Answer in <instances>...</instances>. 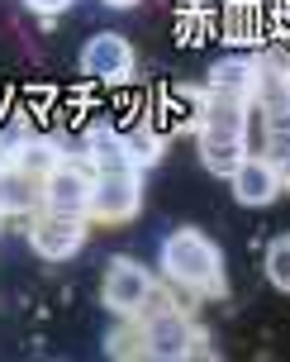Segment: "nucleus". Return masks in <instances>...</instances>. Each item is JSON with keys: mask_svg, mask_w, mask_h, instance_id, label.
Segmentation results:
<instances>
[{"mask_svg": "<svg viewBox=\"0 0 290 362\" xmlns=\"http://www.w3.org/2000/svg\"><path fill=\"white\" fill-rule=\"evenodd\" d=\"M162 276L171 286L191 291V296H224V253L215 238H205L200 229H176L162 238Z\"/></svg>", "mask_w": 290, "mask_h": 362, "instance_id": "obj_1", "label": "nucleus"}, {"mask_svg": "<svg viewBox=\"0 0 290 362\" xmlns=\"http://www.w3.org/2000/svg\"><path fill=\"white\" fill-rule=\"evenodd\" d=\"M138 329H143V358L152 362H181V358H205L210 353V339L205 329L191 320V310L167 300L162 291L143 305V315H133Z\"/></svg>", "mask_w": 290, "mask_h": 362, "instance_id": "obj_2", "label": "nucleus"}, {"mask_svg": "<svg viewBox=\"0 0 290 362\" xmlns=\"http://www.w3.org/2000/svg\"><path fill=\"white\" fill-rule=\"evenodd\" d=\"M138 210H143V172H138V167L95 172L86 219H95V224H128Z\"/></svg>", "mask_w": 290, "mask_h": 362, "instance_id": "obj_3", "label": "nucleus"}, {"mask_svg": "<svg viewBox=\"0 0 290 362\" xmlns=\"http://www.w3.org/2000/svg\"><path fill=\"white\" fill-rule=\"evenodd\" d=\"M152 296H157V276L138 257H109L105 281H100V300H105L109 315L133 320V315H143V305Z\"/></svg>", "mask_w": 290, "mask_h": 362, "instance_id": "obj_4", "label": "nucleus"}, {"mask_svg": "<svg viewBox=\"0 0 290 362\" xmlns=\"http://www.w3.org/2000/svg\"><path fill=\"white\" fill-rule=\"evenodd\" d=\"M86 234H91V219L86 215H57V210H38L34 224H29V248H34L43 262H67L86 248Z\"/></svg>", "mask_w": 290, "mask_h": 362, "instance_id": "obj_5", "label": "nucleus"}, {"mask_svg": "<svg viewBox=\"0 0 290 362\" xmlns=\"http://www.w3.org/2000/svg\"><path fill=\"white\" fill-rule=\"evenodd\" d=\"M91 163H76V158H62V163L43 177V210H57V215H86L91 205Z\"/></svg>", "mask_w": 290, "mask_h": 362, "instance_id": "obj_6", "label": "nucleus"}, {"mask_svg": "<svg viewBox=\"0 0 290 362\" xmlns=\"http://www.w3.org/2000/svg\"><path fill=\"white\" fill-rule=\"evenodd\" d=\"M81 72L91 81H128L133 76V43L124 34H95L81 48Z\"/></svg>", "mask_w": 290, "mask_h": 362, "instance_id": "obj_7", "label": "nucleus"}, {"mask_svg": "<svg viewBox=\"0 0 290 362\" xmlns=\"http://www.w3.org/2000/svg\"><path fill=\"white\" fill-rule=\"evenodd\" d=\"M229 186H234L238 205H272L281 196V167L272 158H262V153H248L238 163V172L229 177Z\"/></svg>", "mask_w": 290, "mask_h": 362, "instance_id": "obj_8", "label": "nucleus"}, {"mask_svg": "<svg viewBox=\"0 0 290 362\" xmlns=\"http://www.w3.org/2000/svg\"><path fill=\"white\" fill-rule=\"evenodd\" d=\"M200 129L210 134H243L248 139V115H253V100L248 95H234V90H210L200 95Z\"/></svg>", "mask_w": 290, "mask_h": 362, "instance_id": "obj_9", "label": "nucleus"}, {"mask_svg": "<svg viewBox=\"0 0 290 362\" xmlns=\"http://www.w3.org/2000/svg\"><path fill=\"white\" fill-rule=\"evenodd\" d=\"M43 210V181L19 172V167H0V215H38Z\"/></svg>", "mask_w": 290, "mask_h": 362, "instance_id": "obj_10", "label": "nucleus"}, {"mask_svg": "<svg viewBox=\"0 0 290 362\" xmlns=\"http://www.w3.org/2000/svg\"><path fill=\"white\" fill-rule=\"evenodd\" d=\"M248 158V139L243 134H210V129H200V163L210 177H234L238 163Z\"/></svg>", "mask_w": 290, "mask_h": 362, "instance_id": "obj_11", "label": "nucleus"}, {"mask_svg": "<svg viewBox=\"0 0 290 362\" xmlns=\"http://www.w3.org/2000/svg\"><path fill=\"white\" fill-rule=\"evenodd\" d=\"M253 72H257V57H224L210 67L205 86L210 90H234V95H248L253 100Z\"/></svg>", "mask_w": 290, "mask_h": 362, "instance_id": "obj_12", "label": "nucleus"}, {"mask_svg": "<svg viewBox=\"0 0 290 362\" xmlns=\"http://www.w3.org/2000/svg\"><path fill=\"white\" fill-rule=\"evenodd\" d=\"M5 158H10V167H19V172H29V177H48L57 163H62V153H57L53 144H43V139H24V144H10L5 148Z\"/></svg>", "mask_w": 290, "mask_h": 362, "instance_id": "obj_13", "label": "nucleus"}, {"mask_svg": "<svg viewBox=\"0 0 290 362\" xmlns=\"http://www.w3.org/2000/svg\"><path fill=\"white\" fill-rule=\"evenodd\" d=\"M86 163L91 172H109V167H133L124 153V139L114 134V129H91V139H86Z\"/></svg>", "mask_w": 290, "mask_h": 362, "instance_id": "obj_14", "label": "nucleus"}, {"mask_svg": "<svg viewBox=\"0 0 290 362\" xmlns=\"http://www.w3.org/2000/svg\"><path fill=\"white\" fill-rule=\"evenodd\" d=\"M119 139H124V153H128V163L138 167V172L162 158V134H157L152 124H133V129H124Z\"/></svg>", "mask_w": 290, "mask_h": 362, "instance_id": "obj_15", "label": "nucleus"}, {"mask_svg": "<svg viewBox=\"0 0 290 362\" xmlns=\"http://www.w3.org/2000/svg\"><path fill=\"white\" fill-rule=\"evenodd\" d=\"M105 358H114V362L143 358V329H138V320H124V325L109 334L105 339Z\"/></svg>", "mask_w": 290, "mask_h": 362, "instance_id": "obj_16", "label": "nucleus"}, {"mask_svg": "<svg viewBox=\"0 0 290 362\" xmlns=\"http://www.w3.org/2000/svg\"><path fill=\"white\" fill-rule=\"evenodd\" d=\"M267 281L276 291H290V234L267 243Z\"/></svg>", "mask_w": 290, "mask_h": 362, "instance_id": "obj_17", "label": "nucleus"}, {"mask_svg": "<svg viewBox=\"0 0 290 362\" xmlns=\"http://www.w3.org/2000/svg\"><path fill=\"white\" fill-rule=\"evenodd\" d=\"M253 38V10L229 5V43H248Z\"/></svg>", "mask_w": 290, "mask_h": 362, "instance_id": "obj_18", "label": "nucleus"}, {"mask_svg": "<svg viewBox=\"0 0 290 362\" xmlns=\"http://www.w3.org/2000/svg\"><path fill=\"white\" fill-rule=\"evenodd\" d=\"M24 5H29V10H34V15L53 19V15H62V10H67V5H72V0H24Z\"/></svg>", "mask_w": 290, "mask_h": 362, "instance_id": "obj_19", "label": "nucleus"}, {"mask_svg": "<svg viewBox=\"0 0 290 362\" xmlns=\"http://www.w3.org/2000/svg\"><path fill=\"white\" fill-rule=\"evenodd\" d=\"M276 167H281V191H290V158H286V163H276Z\"/></svg>", "mask_w": 290, "mask_h": 362, "instance_id": "obj_20", "label": "nucleus"}, {"mask_svg": "<svg viewBox=\"0 0 290 362\" xmlns=\"http://www.w3.org/2000/svg\"><path fill=\"white\" fill-rule=\"evenodd\" d=\"M109 10H133V5H138V0H105Z\"/></svg>", "mask_w": 290, "mask_h": 362, "instance_id": "obj_21", "label": "nucleus"}, {"mask_svg": "<svg viewBox=\"0 0 290 362\" xmlns=\"http://www.w3.org/2000/svg\"><path fill=\"white\" fill-rule=\"evenodd\" d=\"M5 163H10V158H5V148H0V167H5Z\"/></svg>", "mask_w": 290, "mask_h": 362, "instance_id": "obj_22", "label": "nucleus"}, {"mask_svg": "<svg viewBox=\"0 0 290 362\" xmlns=\"http://www.w3.org/2000/svg\"><path fill=\"white\" fill-rule=\"evenodd\" d=\"M0 219H5V215H0Z\"/></svg>", "mask_w": 290, "mask_h": 362, "instance_id": "obj_23", "label": "nucleus"}]
</instances>
